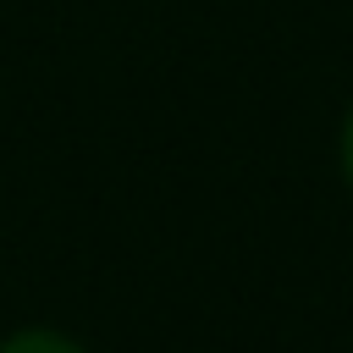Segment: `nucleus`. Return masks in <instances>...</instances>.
Returning a JSON list of instances; mask_svg holds the SVG:
<instances>
[{"mask_svg":"<svg viewBox=\"0 0 353 353\" xmlns=\"http://www.w3.org/2000/svg\"><path fill=\"white\" fill-rule=\"evenodd\" d=\"M0 353H88V347L55 325H17L0 336Z\"/></svg>","mask_w":353,"mask_h":353,"instance_id":"f257e3e1","label":"nucleus"},{"mask_svg":"<svg viewBox=\"0 0 353 353\" xmlns=\"http://www.w3.org/2000/svg\"><path fill=\"white\" fill-rule=\"evenodd\" d=\"M336 165H342V182H347V193H353V105H347L342 132H336Z\"/></svg>","mask_w":353,"mask_h":353,"instance_id":"f03ea898","label":"nucleus"}]
</instances>
